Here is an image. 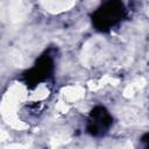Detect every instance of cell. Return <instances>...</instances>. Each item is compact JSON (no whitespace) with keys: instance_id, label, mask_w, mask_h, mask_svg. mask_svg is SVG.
<instances>
[{"instance_id":"cell-2","label":"cell","mask_w":149,"mask_h":149,"mask_svg":"<svg viewBox=\"0 0 149 149\" xmlns=\"http://www.w3.org/2000/svg\"><path fill=\"white\" fill-rule=\"evenodd\" d=\"M111 122H112V118L109 116V114L102 107H97L91 113L88 132L92 133L93 135L105 133L109 127Z\"/></svg>"},{"instance_id":"cell-1","label":"cell","mask_w":149,"mask_h":149,"mask_svg":"<svg viewBox=\"0 0 149 149\" xmlns=\"http://www.w3.org/2000/svg\"><path fill=\"white\" fill-rule=\"evenodd\" d=\"M125 15V7L119 1H108L104 3L93 14L94 26L100 30H106L118 23Z\"/></svg>"}]
</instances>
